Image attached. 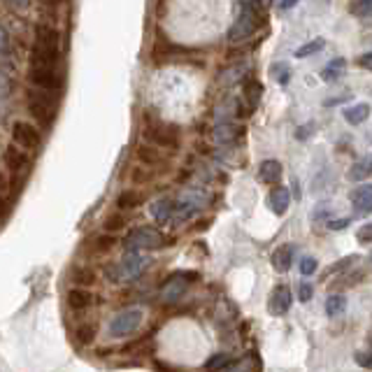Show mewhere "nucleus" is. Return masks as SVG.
<instances>
[{
	"mask_svg": "<svg viewBox=\"0 0 372 372\" xmlns=\"http://www.w3.org/2000/svg\"><path fill=\"white\" fill-rule=\"evenodd\" d=\"M58 54H61V33L51 26H38L33 45V66L56 70Z\"/></svg>",
	"mask_w": 372,
	"mask_h": 372,
	"instance_id": "1",
	"label": "nucleus"
},
{
	"mask_svg": "<svg viewBox=\"0 0 372 372\" xmlns=\"http://www.w3.org/2000/svg\"><path fill=\"white\" fill-rule=\"evenodd\" d=\"M147 265H149V258L142 256L140 251H126L119 263H112L105 268V277L112 284H131V282L142 277Z\"/></svg>",
	"mask_w": 372,
	"mask_h": 372,
	"instance_id": "2",
	"label": "nucleus"
},
{
	"mask_svg": "<svg viewBox=\"0 0 372 372\" xmlns=\"http://www.w3.org/2000/svg\"><path fill=\"white\" fill-rule=\"evenodd\" d=\"M165 245H168L165 235L153 226H138L123 238L126 251H153V249H163Z\"/></svg>",
	"mask_w": 372,
	"mask_h": 372,
	"instance_id": "3",
	"label": "nucleus"
},
{
	"mask_svg": "<svg viewBox=\"0 0 372 372\" xmlns=\"http://www.w3.org/2000/svg\"><path fill=\"white\" fill-rule=\"evenodd\" d=\"M145 319V310L142 307H126V310L116 312L114 317L110 319L108 323V335L110 338H128L131 333H135V330L140 328V323H142Z\"/></svg>",
	"mask_w": 372,
	"mask_h": 372,
	"instance_id": "4",
	"label": "nucleus"
},
{
	"mask_svg": "<svg viewBox=\"0 0 372 372\" xmlns=\"http://www.w3.org/2000/svg\"><path fill=\"white\" fill-rule=\"evenodd\" d=\"M208 205V193L200 188H191L184 191L179 198L175 200V212H173V223H184L191 216H196L200 210Z\"/></svg>",
	"mask_w": 372,
	"mask_h": 372,
	"instance_id": "5",
	"label": "nucleus"
},
{
	"mask_svg": "<svg viewBox=\"0 0 372 372\" xmlns=\"http://www.w3.org/2000/svg\"><path fill=\"white\" fill-rule=\"evenodd\" d=\"M256 26H258V16H256V10L251 8V5H242V12H240V16L235 19V23L230 26V31H228V42L230 45H238L242 42V40H247V38H251L253 31H256Z\"/></svg>",
	"mask_w": 372,
	"mask_h": 372,
	"instance_id": "6",
	"label": "nucleus"
},
{
	"mask_svg": "<svg viewBox=\"0 0 372 372\" xmlns=\"http://www.w3.org/2000/svg\"><path fill=\"white\" fill-rule=\"evenodd\" d=\"M12 140H14V145L21 147V149L33 151V149H38L40 142H42V135H40V131L33 126V123L14 121V126H12Z\"/></svg>",
	"mask_w": 372,
	"mask_h": 372,
	"instance_id": "7",
	"label": "nucleus"
},
{
	"mask_svg": "<svg viewBox=\"0 0 372 372\" xmlns=\"http://www.w3.org/2000/svg\"><path fill=\"white\" fill-rule=\"evenodd\" d=\"M196 280V275H186V273H177L170 277L168 282L161 286V300L168 305L177 303L184 293L188 291V286H191V282Z\"/></svg>",
	"mask_w": 372,
	"mask_h": 372,
	"instance_id": "8",
	"label": "nucleus"
},
{
	"mask_svg": "<svg viewBox=\"0 0 372 372\" xmlns=\"http://www.w3.org/2000/svg\"><path fill=\"white\" fill-rule=\"evenodd\" d=\"M145 138L149 140L151 145L156 147H165V149H175L179 145V138L175 135V128L163 126V123H153V126L145 128Z\"/></svg>",
	"mask_w": 372,
	"mask_h": 372,
	"instance_id": "9",
	"label": "nucleus"
},
{
	"mask_svg": "<svg viewBox=\"0 0 372 372\" xmlns=\"http://www.w3.org/2000/svg\"><path fill=\"white\" fill-rule=\"evenodd\" d=\"M28 110L38 121L51 123L54 119V112H56V103L49 96H42V93H33L31 100H28Z\"/></svg>",
	"mask_w": 372,
	"mask_h": 372,
	"instance_id": "10",
	"label": "nucleus"
},
{
	"mask_svg": "<svg viewBox=\"0 0 372 372\" xmlns=\"http://www.w3.org/2000/svg\"><path fill=\"white\" fill-rule=\"evenodd\" d=\"M291 303H293V293L291 288L280 284L273 288V293H270V300H268V312L273 317H282L286 314L288 310H291Z\"/></svg>",
	"mask_w": 372,
	"mask_h": 372,
	"instance_id": "11",
	"label": "nucleus"
},
{
	"mask_svg": "<svg viewBox=\"0 0 372 372\" xmlns=\"http://www.w3.org/2000/svg\"><path fill=\"white\" fill-rule=\"evenodd\" d=\"M242 133H245V128L238 126L235 121H219L214 126V131H212V138H214L216 145L228 147V145L238 142V140L242 138Z\"/></svg>",
	"mask_w": 372,
	"mask_h": 372,
	"instance_id": "12",
	"label": "nucleus"
},
{
	"mask_svg": "<svg viewBox=\"0 0 372 372\" xmlns=\"http://www.w3.org/2000/svg\"><path fill=\"white\" fill-rule=\"evenodd\" d=\"M66 303L73 312H86L98 303V298H96V293H91L88 288L73 286L68 291V296H66Z\"/></svg>",
	"mask_w": 372,
	"mask_h": 372,
	"instance_id": "13",
	"label": "nucleus"
},
{
	"mask_svg": "<svg viewBox=\"0 0 372 372\" xmlns=\"http://www.w3.org/2000/svg\"><path fill=\"white\" fill-rule=\"evenodd\" d=\"M293 258H296V247L293 245H280L273 253H270V263H273V268L277 270V273H286V270H291Z\"/></svg>",
	"mask_w": 372,
	"mask_h": 372,
	"instance_id": "14",
	"label": "nucleus"
},
{
	"mask_svg": "<svg viewBox=\"0 0 372 372\" xmlns=\"http://www.w3.org/2000/svg\"><path fill=\"white\" fill-rule=\"evenodd\" d=\"M31 82L35 86H40L42 91H51V88H56L61 82H58V75L54 68H31Z\"/></svg>",
	"mask_w": 372,
	"mask_h": 372,
	"instance_id": "15",
	"label": "nucleus"
},
{
	"mask_svg": "<svg viewBox=\"0 0 372 372\" xmlns=\"http://www.w3.org/2000/svg\"><path fill=\"white\" fill-rule=\"evenodd\" d=\"M351 205L358 214H370L372 212V184H361L351 191Z\"/></svg>",
	"mask_w": 372,
	"mask_h": 372,
	"instance_id": "16",
	"label": "nucleus"
},
{
	"mask_svg": "<svg viewBox=\"0 0 372 372\" xmlns=\"http://www.w3.org/2000/svg\"><path fill=\"white\" fill-rule=\"evenodd\" d=\"M28 163H31V158H28L26 149H21V147L16 145H10L8 149H5V165H8V170H12V173L26 170Z\"/></svg>",
	"mask_w": 372,
	"mask_h": 372,
	"instance_id": "17",
	"label": "nucleus"
},
{
	"mask_svg": "<svg viewBox=\"0 0 372 372\" xmlns=\"http://www.w3.org/2000/svg\"><path fill=\"white\" fill-rule=\"evenodd\" d=\"M268 205L277 216L286 214L288 205H291V191H288L286 186H275L273 191H270V196H268Z\"/></svg>",
	"mask_w": 372,
	"mask_h": 372,
	"instance_id": "18",
	"label": "nucleus"
},
{
	"mask_svg": "<svg viewBox=\"0 0 372 372\" xmlns=\"http://www.w3.org/2000/svg\"><path fill=\"white\" fill-rule=\"evenodd\" d=\"M173 212H175V200L173 198H158L151 203L149 214L153 216V221L158 223H168L173 221Z\"/></svg>",
	"mask_w": 372,
	"mask_h": 372,
	"instance_id": "19",
	"label": "nucleus"
},
{
	"mask_svg": "<svg viewBox=\"0 0 372 372\" xmlns=\"http://www.w3.org/2000/svg\"><path fill=\"white\" fill-rule=\"evenodd\" d=\"M282 173H284V168H282V163L275 161V158H265V161L258 165V177H261V182H265V184H277V182L282 179Z\"/></svg>",
	"mask_w": 372,
	"mask_h": 372,
	"instance_id": "20",
	"label": "nucleus"
},
{
	"mask_svg": "<svg viewBox=\"0 0 372 372\" xmlns=\"http://www.w3.org/2000/svg\"><path fill=\"white\" fill-rule=\"evenodd\" d=\"M370 175H372V156L358 158V161L354 163L351 170H349V179L351 182H363V179H368Z\"/></svg>",
	"mask_w": 372,
	"mask_h": 372,
	"instance_id": "21",
	"label": "nucleus"
},
{
	"mask_svg": "<svg viewBox=\"0 0 372 372\" xmlns=\"http://www.w3.org/2000/svg\"><path fill=\"white\" fill-rule=\"evenodd\" d=\"M370 116V105L368 103H358L354 105V108H347L345 110V121L351 123V126H358V123H363L365 119Z\"/></svg>",
	"mask_w": 372,
	"mask_h": 372,
	"instance_id": "22",
	"label": "nucleus"
},
{
	"mask_svg": "<svg viewBox=\"0 0 372 372\" xmlns=\"http://www.w3.org/2000/svg\"><path fill=\"white\" fill-rule=\"evenodd\" d=\"M73 284L75 286H82V288H88V286H93L96 284V273H93L91 268H86V265H79V268H75L73 270Z\"/></svg>",
	"mask_w": 372,
	"mask_h": 372,
	"instance_id": "23",
	"label": "nucleus"
},
{
	"mask_svg": "<svg viewBox=\"0 0 372 372\" xmlns=\"http://www.w3.org/2000/svg\"><path fill=\"white\" fill-rule=\"evenodd\" d=\"M235 114H242V110H240V103H238V98H223L221 100V105L216 108V116H219L221 121H230Z\"/></svg>",
	"mask_w": 372,
	"mask_h": 372,
	"instance_id": "24",
	"label": "nucleus"
},
{
	"mask_svg": "<svg viewBox=\"0 0 372 372\" xmlns=\"http://www.w3.org/2000/svg\"><path fill=\"white\" fill-rule=\"evenodd\" d=\"M142 205V193H138V191H121L119 193V198H116V208H119L121 212H126V210H135V208H140Z\"/></svg>",
	"mask_w": 372,
	"mask_h": 372,
	"instance_id": "25",
	"label": "nucleus"
},
{
	"mask_svg": "<svg viewBox=\"0 0 372 372\" xmlns=\"http://www.w3.org/2000/svg\"><path fill=\"white\" fill-rule=\"evenodd\" d=\"M345 70H347L345 58H333V61H330L328 66L321 70V79L323 82H338Z\"/></svg>",
	"mask_w": 372,
	"mask_h": 372,
	"instance_id": "26",
	"label": "nucleus"
},
{
	"mask_svg": "<svg viewBox=\"0 0 372 372\" xmlns=\"http://www.w3.org/2000/svg\"><path fill=\"white\" fill-rule=\"evenodd\" d=\"M96 335H98V330H96L93 323H79L77 330H75V342L79 347H88V345H93Z\"/></svg>",
	"mask_w": 372,
	"mask_h": 372,
	"instance_id": "27",
	"label": "nucleus"
},
{
	"mask_svg": "<svg viewBox=\"0 0 372 372\" xmlns=\"http://www.w3.org/2000/svg\"><path fill=\"white\" fill-rule=\"evenodd\" d=\"M138 161L142 165H149V168H153V165H158L163 158H161V153H158L156 147L142 145V147H138Z\"/></svg>",
	"mask_w": 372,
	"mask_h": 372,
	"instance_id": "28",
	"label": "nucleus"
},
{
	"mask_svg": "<svg viewBox=\"0 0 372 372\" xmlns=\"http://www.w3.org/2000/svg\"><path fill=\"white\" fill-rule=\"evenodd\" d=\"M261 96H263L261 82L247 79V82H245V98H247V103H249V108H256V105L261 103Z\"/></svg>",
	"mask_w": 372,
	"mask_h": 372,
	"instance_id": "29",
	"label": "nucleus"
},
{
	"mask_svg": "<svg viewBox=\"0 0 372 372\" xmlns=\"http://www.w3.org/2000/svg\"><path fill=\"white\" fill-rule=\"evenodd\" d=\"M88 245H91V249L96 253H108L112 247L116 245V238L112 233H103V235H96Z\"/></svg>",
	"mask_w": 372,
	"mask_h": 372,
	"instance_id": "30",
	"label": "nucleus"
},
{
	"mask_svg": "<svg viewBox=\"0 0 372 372\" xmlns=\"http://www.w3.org/2000/svg\"><path fill=\"white\" fill-rule=\"evenodd\" d=\"M326 314L328 317H340L342 312L347 310V298L345 296H340V293H333V296H328L326 298Z\"/></svg>",
	"mask_w": 372,
	"mask_h": 372,
	"instance_id": "31",
	"label": "nucleus"
},
{
	"mask_svg": "<svg viewBox=\"0 0 372 372\" xmlns=\"http://www.w3.org/2000/svg\"><path fill=\"white\" fill-rule=\"evenodd\" d=\"M126 223H128V216L121 214V212H114V214H110L108 219L103 221V228L105 233H119V230L126 228Z\"/></svg>",
	"mask_w": 372,
	"mask_h": 372,
	"instance_id": "32",
	"label": "nucleus"
},
{
	"mask_svg": "<svg viewBox=\"0 0 372 372\" xmlns=\"http://www.w3.org/2000/svg\"><path fill=\"white\" fill-rule=\"evenodd\" d=\"M361 280H363L361 270H354V273H349V270H347V273H342L340 280L333 284V288H335V291H342V288H349V286H354V284H358Z\"/></svg>",
	"mask_w": 372,
	"mask_h": 372,
	"instance_id": "33",
	"label": "nucleus"
},
{
	"mask_svg": "<svg viewBox=\"0 0 372 372\" xmlns=\"http://www.w3.org/2000/svg\"><path fill=\"white\" fill-rule=\"evenodd\" d=\"M245 75H247V66H233V68H228L226 73H221L219 82L223 86H230V84H235V82L245 79Z\"/></svg>",
	"mask_w": 372,
	"mask_h": 372,
	"instance_id": "34",
	"label": "nucleus"
},
{
	"mask_svg": "<svg viewBox=\"0 0 372 372\" xmlns=\"http://www.w3.org/2000/svg\"><path fill=\"white\" fill-rule=\"evenodd\" d=\"M270 77L277 79V84L286 86L288 79H291V66H288V63H275V66L270 68Z\"/></svg>",
	"mask_w": 372,
	"mask_h": 372,
	"instance_id": "35",
	"label": "nucleus"
},
{
	"mask_svg": "<svg viewBox=\"0 0 372 372\" xmlns=\"http://www.w3.org/2000/svg\"><path fill=\"white\" fill-rule=\"evenodd\" d=\"M349 12L358 19H372V0H354Z\"/></svg>",
	"mask_w": 372,
	"mask_h": 372,
	"instance_id": "36",
	"label": "nucleus"
},
{
	"mask_svg": "<svg viewBox=\"0 0 372 372\" xmlns=\"http://www.w3.org/2000/svg\"><path fill=\"white\" fill-rule=\"evenodd\" d=\"M323 45H326V40H323V38H314L312 42H307V45H303V47H298V49H296V56H298V58H307V56L317 54V51H321V49H323Z\"/></svg>",
	"mask_w": 372,
	"mask_h": 372,
	"instance_id": "37",
	"label": "nucleus"
},
{
	"mask_svg": "<svg viewBox=\"0 0 372 372\" xmlns=\"http://www.w3.org/2000/svg\"><path fill=\"white\" fill-rule=\"evenodd\" d=\"M253 370H256V365H253V356H245L235 363L230 361L228 368H226V372H253Z\"/></svg>",
	"mask_w": 372,
	"mask_h": 372,
	"instance_id": "38",
	"label": "nucleus"
},
{
	"mask_svg": "<svg viewBox=\"0 0 372 372\" xmlns=\"http://www.w3.org/2000/svg\"><path fill=\"white\" fill-rule=\"evenodd\" d=\"M358 261V256H345V258H340V261H335L330 268L326 270L328 275H342V273H347L349 270V265H354Z\"/></svg>",
	"mask_w": 372,
	"mask_h": 372,
	"instance_id": "39",
	"label": "nucleus"
},
{
	"mask_svg": "<svg viewBox=\"0 0 372 372\" xmlns=\"http://www.w3.org/2000/svg\"><path fill=\"white\" fill-rule=\"evenodd\" d=\"M228 363H230L228 354H216V356H212L208 361V368L210 370H221V368H228Z\"/></svg>",
	"mask_w": 372,
	"mask_h": 372,
	"instance_id": "40",
	"label": "nucleus"
},
{
	"mask_svg": "<svg viewBox=\"0 0 372 372\" xmlns=\"http://www.w3.org/2000/svg\"><path fill=\"white\" fill-rule=\"evenodd\" d=\"M317 268H319V263H317V258H314V256H305L303 261H300V273H303L305 277L314 275V273H317Z\"/></svg>",
	"mask_w": 372,
	"mask_h": 372,
	"instance_id": "41",
	"label": "nucleus"
},
{
	"mask_svg": "<svg viewBox=\"0 0 372 372\" xmlns=\"http://www.w3.org/2000/svg\"><path fill=\"white\" fill-rule=\"evenodd\" d=\"M298 298L303 300V303H310V300L314 298V288H312V284H307V282H300V286H298Z\"/></svg>",
	"mask_w": 372,
	"mask_h": 372,
	"instance_id": "42",
	"label": "nucleus"
},
{
	"mask_svg": "<svg viewBox=\"0 0 372 372\" xmlns=\"http://www.w3.org/2000/svg\"><path fill=\"white\" fill-rule=\"evenodd\" d=\"M356 363L361 365V368L372 370V351H361V354H356Z\"/></svg>",
	"mask_w": 372,
	"mask_h": 372,
	"instance_id": "43",
	"label": "nucleus"
},
{
	"mask_svg": "<svg viewBox=\"0 0 372 372\" xmlns=\"http://www.w3.org/2000/svg\"><path fill=\"white\" fill-rule=\"evenodd\" d=\"M356 238H358V242H372V221L365 223L363 228H358Z\"/></svg>",
	"mask_w": 372,
	"mask_h": 372,
	"instance_id": "44",
	"label": "nucleus"
},
{
	"mask_svg": "<svg viewBox=\"0 0 372 372\" xmlns=\"http://www.w3.org/2000/svg\"><path fill=\"white\" fill-rule=\"evenodd\" d=\"M151 179V173H147L142 168H135L133 170V182H138V184H145V182Z\"/></svg>",
	"mask_w": 372,
	"mask_h": 372,
	"instance_id": "45",
	"label": "nucleus"
},
{
	"mask_svg": "<svg viewBox=\"0 0 372 372\" xmlns=\"http://www.w3.org/2000/svg\"><path fill=\"white\" fill-rule=\"evenodd\" d=\"M351 96L347 93V96H335V98H326L323 100V108H335V105H342V103H347Z\"/></svg>",
	"mask_w": 372,
	"mask_h": 372,
	"instance_id": "46",
	"label": "nucleus"
},
{
	"mask_svg": "<svg viewBox=\"0 0 372 372\" xmlns=\"http://www.w3.org/2000/svg\"><path fill=\"white\" fill-rule=\"evenodd\" d=\"M349 223H351V219H347V216L345 219H328V228L330 230H342V228L349 226Z\"/></svg>",
	"mask_w": 372,
	"mask_h": 372,
	"instance_id": "47",
	"label": "nucleus"
},
{
	"mask_svg": "<svg viewBox=\"0 0 372 372\" xmlns=\"http://www.w3.org/2000/svg\"><path fill=\"white\" fill-rule=\"evenodd\" d=\"M358 66H361L363 70H370V73H372V51H368V54H363L361 58H358Z\"/></svg>",
	"mask_w": 372,
	"mask_h": 372,
	"instance_id": "48",
	"label": "nucleus"
},
{
	"mask_svg": "<svg viewBox=\"0 0 372 372\" xmlns=\"http://www.w3.org/2000/svg\"><path fill=\"white\" fill-rule=\"evenodd\" d=\"M10 188V179L8 175H5V170H0V193H5Z\"/></svg>",
	"mask_w": 372,
	"mask_h": 372,
	"instance_id": "49",
	"label": "nucleus"
},
{
	"mask_svg": "<svg viewBox=\"0 0 372 372\" xmlns=\"http://www.w3.org/2000/svg\"><path fill=\"white\" fill-rule=\"evenodd\" d=\"M298 3H300V0H282V3H280V8H282V10H293Z\"/></svg>",
	"mask_w": 372,
	"mask_h": 372,
	"instance_id": "50",
	"label": "nucleus"
},
{
	"mask_svg": "<svg viewBox=\"0 0 372 372\" xmlns=\"http://www.w3.org/2000/svg\"><path fill=\"white\" fill-rule=\"evenodd\" d=\"M8 47V33H5V28H0V51Z\"/></svg>",
	"mask_w": 372,
	"mask_h": 372,
	"instance_id": "51",
	"label": "nucleus"
},
{
	"mask_svg": "<svg viewBox=\"0 0 372 372\" xmlns=\"http://www.w3.org/2000/svg\"><path fill=\"white\" fill-rule=\"evenodd\" d=\"M5 3H10L12 8H26L28 0H5Z\"/></svg>",
	"mask_w": 372,
	"mask_h": 372,
	"instance_id": "52",
	"label": "nucleus"
},
{
	"mask_svg": "<svg viewBox=\"0 0 372 372\" xmlns=\"http://www.w3.org/2000/svg\"><path fill=\"white\" fill-rule=\"evenodd\" d=\"M8 93V82H5V77L0 75V96H5Z\"/></svg>",
	"mask_w": 372,
	"mask_h": 372,
	"instance_id": "53",
	"label": "nucleus"
},
{
	"mask_svg": "<svg viewBox=\"0 0 372 372\" xmlns=\"http://www.w3.org/2000/svg\"><path fill=\"white\" fill-rule=\"evenodd\" d=\"M8 216V205H5V200L0 198V219H5Z\"/></svg>",
	"mask_w": 372,
	"mask_h": 372,
	"instance_id": "54",
	"label": "nucleus"
},
{
	"mask_svg": "<svg viewBox=\"0 0 372 372\" xmlns=\"http://www.w3.org/2000/svg\"><path fill=\"white\" fill-rule=\"evenodd\" d=\"M270 3H273V0H258V5H263V8H268Z\"/></svg>",
	"mask_w": 372,
	"mask_h": 372,
	"instance_id": "55",
	"label": "nucleus"
},
{
	"mask_svg": "<svg viewBox=\"0 0 372 372\" xmlns=\"http://www.w3.org/2000/svg\"><path fill=\"white\" fill-rule=\"evenodd\" d=\"M245 3H247V5H251V3H258V0H245Z\"/></svg>",
	"mask_w": 372,
	"mask_h": 372,
	"instance_id": "56",
	"label": "nucleus"
},
{
	"mask_svg": "<svg viewBox=\"0 0 372 372\" xmlns=\"http://www.w3.org/2000/svg\"><path fill=\"white\" fill-rule=\"evenodd\" d=\"M370 258H372V253H370Z\"/></svg>",
	"mask_w": 372,
	"mask_h": 372,
	"instance_id": "57",
	"label": "nucleus"
}]
</instances>
